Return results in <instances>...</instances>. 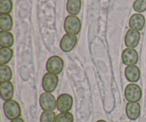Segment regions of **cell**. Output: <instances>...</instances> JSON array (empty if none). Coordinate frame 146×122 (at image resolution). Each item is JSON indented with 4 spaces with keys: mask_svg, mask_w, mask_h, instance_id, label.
Wrapping results in <instances>:
<instances>
[{
    "mask_svg": "<svg viewBox=\"0 0 146 122\" xmlns=\"http://www.w3.org/2000/svg\"><path fill=\"white\" fill-rule=\"evenodd\" d=\"M58 84V75L47 72L42 79V88L45 92L52 93L56 89Z\"/></svg>",
    "mask_w": 146,
    "mask_h": 122,
    "instance_id": "5b68a950",
    "label": "cell"
},
{
    "mask_svg": "<svg viewBox=\"0 0 146 122\" xmlns=\"http://www.w3.org/2000/svg\"><path fill=\"white\" fill-rule=\"evenodd\" d=\"M13 19L9 14H0V27L1 31H9L12 29Z\"/></svg>",
    "mask_w": 146,
    "mask_h": 122,
    "instance_id": "e0dca14e",
    "label": "cell"
},
{
    "mask_svg": "<svg viewBox=\"0 0 146 122\" xmlns=\"http://www.w3.org/2000/svg\"><path fill=\"white\" fill-rule=\"evenodd\" d=\"M133 7L136 12H143L146 10V0H135Z\"/></svg>",
    "mask_w": 146,
    "mask_h": 122,
    "instance_id": "603a6c76",
    "label": "cell"
},
{
    "mask_svg": "<svg viewBox=\"0 0 146 122\" xmlns=\"http://www.w3.org/2000/svg\"><path fill=\"white\" fill-rule=\"evenodd\" d=\"M64 62L62 58L56 55L52 56L47 60L46 68L48 72L51 74H61L64 69Z\"/></svg>",
    "mask_w": 146,
    "mask_h": 122,
    "instance_id": "277c9868",
    "label": "cell"
},
{
    "mask_svg": "<svg viewBox=\"0 0 146 122\" xmlns=\"http://www.w3.org/2000/svg\"><path fill=\"white\" fill-rule=\"evenodd\" d=\"M13 9L11 0H0V13L1 14H9Z\"/></svg>",
    "mask_w": 146,
    "mask_h": 122,
    "instance_id": "ffe728a7",
    "label": "cell"
},
{
    "mask_svg": "<svg viewBox=\"0 0 146 122\" xmlns=\"http://www.w3.org/2000/svg\"><path fill=\"white\" fill-rule=\"evenodd\" d=\"M56 117L54 111H44L40 117V122H55Z\"/></svg>",
    "mask_w": 146,
    "mask_h": 122,
    "instance_id": "7402d4cb",
    "label": "cell"
},
{
    "mask_svg": "<svg viewBox=\"0 0 146 122\" xmlns=\"http://www.w3.org/2000/svg\"><path fill=\"white\" fill-rule=\"evenodd\" d=\"M14 42V36L9 31H0V46L1 48H10Z\"/></svg>",
    "mask_w": 146,
    "mask_h": 122,
    "instance_id": "9a60e30c",
    "label": "cell"
},
{
    "mask_svg": "<svg viewBox=\"0 0 146 122\" xmlns=\"http://www.w3.org/2000/svg\"><path fill=\"white\" fill-rule=\"evenodd\" d=\"M4 114L9 120H14L19 118L21 115V109L19 104L15 100L6 101L3 105Z\"/></svg>",
    "mask_w": 146,
    "mask_h": 122,
    "instance_id": "6da1fadb",
    "label": "cell"
},
{
    "mask_svg": "<svg viewBox=\"0 0 146 122\" xmlns=\"http://www.w3.org/2000/svg\"><path fill=\"white\" fill-rule=\"evenodd\" d=\"M81 29V23L76 16H67L64 21V30L66 34L77 35Z\"/></svg>",
    "mask_w": 146,
    "mask_h": 122,
    "instance_id": "7a4b0ae2",
    "label": "cell"
},
{
    "mask_svg": "<svg viewBox=\"0 0 146 122\" xmlns=\"http://www.w3.org/2000/svg\"><path fill=\"white\" fill-rule=\"evenodd\" d=\"M12 78V71L7 64L0 65V81H9Z\"/></svg>",
    "mask_w": 146,
    "mask_h": 122,
    "instance_id": "ac0fdd59",
    "label": "cell"
},
{
    "mask_svg": "<svg viewBox=\"0 0 146 122\" xmlns=\"http://www.w3.org/2000/svg\"><path fill=\"white\" fill-rule=\"evenodd\" d=\"M78 41L76 36L74 34H66L63 36L60 41V48L64 52H69L76 47Z\"/></svg>",
    "mask_w": 146,
    "mask_h": 122,
    "instance_id": "ba28073f",
    "label": "cell"
},
{
    "mask_svg": "<svg viewBox=\"0 0 146 122\" xmlns=\"http://www.w3.org/2000/svg\"><path fill=\"white\" fill-rule=\"evenodd\" d=\"M124 95L128 102H138L142 97V89L138 84L131 83L125 87Z\"/></svg>",
    "mask_w": 146,
    "mask_h": 122,
    "instance_id": "3957f363",
    "label": "cell"
},
{
    "mask_svg": "<svg viewBox=\"0 0 146 122\" xmlns=\"http://www.w3.org/2000/svg\"><path fill=\"white\" fill-rule=\"evenodd\" d=\"M14 51L11 48H1L0 49V64H7L12 59Z\"/></svg>",
    "mask_w": 146,
    "mask_h": 122,
    "instance_id": "d6986e66",
    "label": "cell"
},
{
    "mask_svg": "<svg viewBox=\"0 0 146 122\" xmlns=\"http://www.w3.org/2000/svg\"><path fill=\"white\" fill-rule=\"evenodd\" d=\"M81 9V0H68L66 10L71 15L76 16L80 13Z\"/></svg>",
    "mask_w": 146,
    "mask_h": 122,
    "instance_id": "2e32d148",
    "label": "cell"
},
{
    "mask_svg": "<svg viewBox=\"0 0 146 122\" xmlns=\"http://www.w3.org/2000/svg\"><path fill=\"white\" fill-rule=\"evenodd\" d=\"M145 24V19L143 14H134L129 19V27L132 29L141 31L143 29Z\"/></svg>",
    "mask_w": 146,
    "mask_h": 122,
    "instance_id": "5bb4252c",
    "label": "cell"
},
{
    "mask_svg": "<svg viewBox=\"0 0 146 122\" xmlns=\"http://www.w3.org/2000/svg\"><path fill=\"white\" fill-rule=\"evenodd\" d=\"M39 104L44 111H54L56 108V100L51 93L44 92L40 96Z\"/></svg>",
    "mask_w": 146,
    "mask_h": 122,
    "instance_id": "8992f818",
    "label": "cell"
},
{
    "mask_svg": "<svg viewBox=\"0 0 146 122\" xmlns=\"http://www.w3.org/2000/svg\"><path fill=\"white\" fill-rule=\"evenodd\" d=\"M11 122H24V120H23V119L21 118H17V119H15L14 120H11Z\"/></svg>",
    "mask_w": 146,
    "mask_h": 122,
    "instance_id": "cb8c5ba5",
    "label": "cell"
},
{
    "mask_svg": "<svg viewBox=\"0 0 146 122\" xmlns=\"http://www.w3.org/2000/svg\"><path fill=\"white\" fill-rule=\"evenodd\" d=\"M14 93V86L11 81L1 82V84H0V94H1V97L3 100L6 101L12 99Z\"/></svg>",
    "mask_w": 146,
    "mask_h": 122,
    "instance_id": "7c38bea8",
    "label": "cell"
},
{
    "mask_svg": "<svg viewBox=\"0 0 146 122\" xmlns=\"http://www.w3.org/2000/svg\"><path fill=\"white\" fill-rule=\"evenodd\" d=\"M141 39L139 31L130 29L128 30L125 37V44L128 48L134 49L138 47Z\"/></svg>",
    "mask_w": 146,
    "mask_h": 122,
    "instance_id": "30bf717a",
    "label": "cell"
},
{
    "mask_svg": "<svg viewBox=\"0 0 146 122\" xmlns=\"http://www.w3.org/2000/svg\"><path fill=\"white\" fill-rule=\"evenodd\" d=\"M96 122H107V121H106L105 120H102V119H101V120H98V121H97Z\"/></svg>",
    "mask_w": 146,
    "mask_h": 122,
    "instance_id": "d4e9b609",
    "label": "cell"
},
{
    "mask_svg": "<svg viewBox=\"0 0 146 122\" xmlns=\"http://www.w3.org/2000/svg\"><path fill=\"white\" fill-rule=\"evenodd\" d=\"M74 116L69 111L61 112L56 117L55 122H74Z\"/></svg>",
    "mask_w": 146,
    "mask_h": 122,
    "instance_id": "44dd1931",
    "label": "cell"
},
{
    "mask_svg": "<svg viewBox=\"0 0 146 122\" xmlns=\"http://www.w3.org/2000/svg\"><path fill=\"white\" fill-rule=\"evenodd\" d=\"M125 77L129 82L135 83L140 80L141 78V71L137 66H128L125 69Z\"/></svg>",
    "mask_w": 146,
    "mask_h": 122,
    "instance_id": "4fadbf2b",
    "label": "cell"
},
{
    "mask_svg": "<svg viewBox=\"0 0 146 122\" xmlns=\"http://www.w3.org/2000/svg\"><path fill=\"white\" fill-rule=\"evenodd\" d=\"M73 98L68 94H62L58 96L56 100V108L61 112H67L71 109Z\"/></svg>",
    "mask_w": 146,
    "mask_h": 122,
    "instance_id": "52a82bcc",
    "label": "cell"
},
{
    "mask_svg": "<svg viewBox=\"0 0 146 122\" xmlns=\"http://www.w3.org/2000/svg\"><path fill=\"white\" fill-rule=\"evenodd\" d=\"M125 114L130 120L135 121L141 115V106L138 102H128L125 106Z\"/></svg>",
    "mask_w": 146,
    "mask_h": 122,
    "instance_id": "8fae6325",
    "label": "cell"
},
{
    "mask_svg": "<svg viewBox=\"0 0 146 122\" xmlns=\"http://www.w3.org/2000/svg\"><path fill=\"white\" fill-rule=\"evenodd\" d=\"M138 52L134 49L127 48L122 52V61L127 67L135 65L138 63Z\"/></svg>",
    "mask_w": 146,
    "mask_h": 122,
    "instance_id": "9c48e42d",
    "label": "cell"
}]
</instances>
